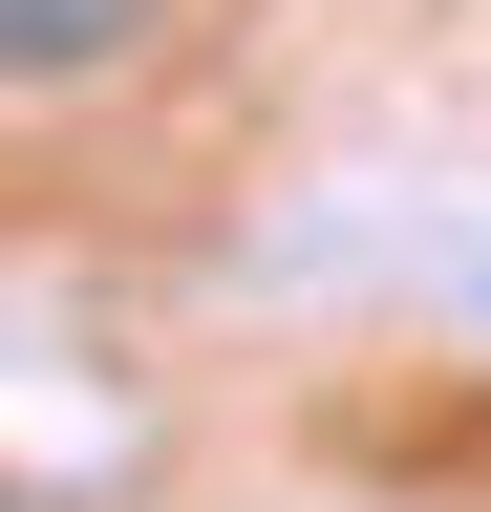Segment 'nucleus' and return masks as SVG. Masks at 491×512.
I'll list each match as a JSON object with an SVG mask.
<instances>
[{"mask_svg":"<svg viewBox=\"0 0 491 512\" xmlns=\"http://www.w3.org/2000/svg\"><path fill=\"white\" fill-rule=\"evenodd\" d=\"M129 43V0H0V86H43V64H107Z\"/></svg>","mask_w":491,"mask_h":512,"instance_id":"obj_1","label":"nucleus"}]
</instances>
